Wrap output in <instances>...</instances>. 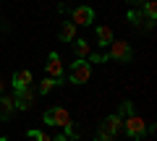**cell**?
I'll list each match as a JSON object with an SVG mask.
<instances>
[{
  "label": "cell",
  "instance_id": "cell-1",
  "mask_svg": "<svg viewBox=\"0 0 157 141\" xmlns=\"http://www.w3.org/2000/svg\"><path fill=\"white\" fill-rule=\"evenodd\" d=\"M92 76V65L86 60H73L71 68H68V81L71 84H86Z\"/></svg>",
  "mask_w": 157,
  "mask_h": 141
},
{
  "label": "cell",
  "instance_id": "cell-2",
  "mask_svg": "<svg viewBox=\"0 0 157 141\" xmlns=\"http://www.w3.org/2000/svg\"><path fill=\"white\" fill-rule=\"evenodd\" d=\"M123 131L131 136L134 141H139V139H144V133H147V123H144V118L141 115H126V120H123Z\"/></svg>",
  "mask_w": 157,
  "mask_h": 141
},
{
  "label": "cell",
  "instance_id": "cell-3",
  "mask_svg": "<svg viewBox=\"0 0 157 141\" xmlns=\"http://www.w3.org/2000/svg\"><path fill=\"white\" fill-rule=\"evenodd\" d=\"M134 58V50H131L128 42L123 39H113L110 50H107V60H118V63H128Z\"/></svg>",
  "mask_w": 157,
  "mask_h": 141
},
{
  "label": "cell",
  "instance_id": "cell-4",
  "mask_svg": "<svg viewBox=\"0 0 157 141\" xmlns=\"http://www.w3.org/2000/svg\"><path fill=\"white\" fill-rule=\"evenodd\" d=\"M121 131H123V118H121V113H115V115H107V118L102 120V125H100V131H97V133L113 139V136H118Z\"/></svg>",
  "mask_w": 157,
  "mask_h": 141
},
{
  "label": "cell",
  "instance_id": "cell-5",
  "mask_svg": "<svg viewBox=\"0 0 157 141\" xmlns=\"http://www.w3.org/2000/svg\"><path fill=\"white\" fill-rule=\"evenodd\" d=\"M42 120H45L47 125H63V128H66V125L71 123V115H68L66 107H50Z\"/></svg>",
  "mask_w": 157,
  "mask_h": 141
},
{
  "label": "cell",
  "instance_id": "cell-6",
  "mask_svg": "<svg viewBox=\"0 0 157 141\" xmlns=\"http://www.w3.org/2000/svg\"><path fill=\"white\" fill-rule=\"evenodd\" d=\"M94 21V11H92L89 6H78V8H73L71 11V24L73 26H89V24Z\"/></svg>",
  "mask_w": 157,
  "mask_h": 141
},
{
  "label": "cell",
  "instance_id": "cell-7",
  "mask_svg": "<svg viewBox=\"0 0 157 141\" xmlns=\"http://www.w3.org/2000/svg\"><path fill=\"white\" fill-rule=\"evenodd\" d=\"M34 99H37V91L34 89H21L13 94V105H16V110H29L34 105Z\"/></svg>",
  "mask_w": 157,
  "mask_h": 141
},
{
  "label": "cell",
  "instance_id": "cell-8",
  "mask_svg": "<svg viewBox=\"0 0 157 141\" xmlns=\"http://www.w3.org/2000/svg\"><path fill=\"white\" fill-rule=\"evenodd\" d=\"M45 71H47V79H60L63 76V60L58 58V52H50V55H47Z\"/></svg>",
  "mask_w": 157,
  "mask_h": 141
},
{
  "label": "cell",
  "instance_id": "cell-9",
  "mask_svg": "<svg viewBox=\"0 0 157 141\" xmlns=\"http://www.w3.org/2000/svg\"><path fill=\"white\" fill-rule=\"evenodd\" d=\"M128 21L134 24L136 29H144V32H152V29H155V21L147 18L141 11H128Z\"/></svg>",
  "mask_w": 157,
  "mask_h": 141
},
{
  "label": "cell",
  "instance_id": "cell-10",
  "mask_svg": "<svg viewBox=\"0 0 157 141\" xmlns=\"http://www.w3.org/2000/svg\"><path fill=\"white\" fill-rule=\"evenodd\" d=\"M32 81H34V76H32V71H18V73H13V79H11V84H13V89L16 91H21V89H29L32 86Z\"/></svg>",
  "mask_w": 157,
  "mask_h": 141
},
{
  "label": "cell",
  "instance_id": "cell-11",
  "mask_svg": "<svg viewBox=\"0 0 157 141\" xmlns=\"http://www.w3.org/2000/svg\"><path fill=\"white\" fill-rule=\"evenodd\" d=\"M94 37H97V45H100V50H102V47H110L113 39H115V37H113V29L107 26V24H102V26L94 29Z\"/></svg>",
  "mask_w": 157,
  "mask_h": 141
},
{
  "label": "cell",
  "instance_id": "cell-12",
  "mask_svg": "<svg viewBox=\"0 0 157 141\" xmlns=\"http://www.w3.org/2000/svg\"><path fill=\"white\" fill-rule=\"evenodd\" d=\"M13 113H16L13 97H3V94H0V120H11Z\"/></svg>",
  "mask_w": 157,
  "mask_h": 141
},
{
  "label": "cell",
  "instance_id": "cell-13",
  "mask_svg": "<svg viewBox=\"0 0 157 141\" xmlns=\"http://www.w3.org/2000/svg\"><path fill=\"white\" fill-rule=\"evenodd\" d=\"M58 37H60L63 42H73L76 39V26H73L71 21H63L60 29H58Z\"/></svg>",
  "mask_w": 157,
  "mask_h": 141
},
{
  "label": "cell",
  "instance_id": "cell-14",
  "mask_svg": "<svg viewBox=\"0 0 157 141\" xmlns=\"http://www.w3.org/2000/svg\"><path fill=\"white\" fill-rule=\"evenodd\" d=\"M73 52H76V60H86V55L92 52V47H89V42L86 39H73Z\"/></svg>",
  "mask_w": 157,
  "mask_h": 141
},
{
  "label": "cell",
  "instance_id": "cell-15",
  "mask_svg": "<svg viewBox=\"0 0 157 141\" xmlns=\"http://www.w3.org/2000/svg\"><path fill=\"white\" fill-rule=\"evenodd\" d=\"M63 84V79H42L39 81V94H50L55 86H60Z\"/></svg>",
  "mask_w": 157,
  "mask_h": 141
},
{
  "label": "cell",
  "instance_id": "cell-16",
  "mask_svg": "<svg viewBox=\"0 0 157 141\" xmlns=\"http://www.w3.org/2000/svg\"><path fill=\"white\" fill-rule=\"evenodd\" d=\"M139 8L147 18H152V21L157 18V3H139Z\"/></svg>",
  "mask_w": 157,
  "mask_h": 141
},
{
  "label": "cell",
  "instance_id": "cell-17",
  "mask_svg": "<svg viewBox=\"0 0 157 141\" xmlns=\"http://www.w3.org/2000/svg\"><path fill=\"white\" fill-rule=\"evenodd\" d=\"M78 136H81V128H78V125L71 120V123L66 125V139H68V141H73V139H78Z\"/></svg>",
  "mask_w": 157,
  "mask_h": 141
},
{
  "label": "cell",
  "instance_id": "cell-18",
  "mask_svg": "<svg viewBox=\"0 0 157 141\" xmlns=\"http://www.w3.org/2000/svg\"><path fill=\"white\" fill-rule=\"evenodd\" d=\"M105 60H107V52L105 50H97V52H89V60H86V63L92 65V63H105Z\"/></svg>",
  "mask_w": 157,
  "mask_h": 141
},
{
  "label": "cell",
  "instance_id": "cell-19",
  "mask_svg": "<svg viewBox=\"0 0 157 141\" xmlns=\"http://www.w3.org/2000/svg\"><path fill=\"white\" fill-rule=\"evenodd\" d=\"M29 139L32 141H52V136H47L45 131H29Z\"/></svg>",
  "mask_w": 157,
  "mask_h": 141
},
{
  "label": "cell",
  "instance_id": "cell-20",
  "mask_svg": "<svg viewBox=\"0 0 157 141\" xmlns=\"http://www.w3.org/2000/svg\"><path fill=\"white\" fill-rule=\"evenodd\" d=\"M94 141H113V139H107V136H102V133H97V139Z\"/></svg>",
  "mask_w": 157,
  "mask_h": 141
},
{
  "label": "cell",
  "instance_id": "cell-21",
  "mask_svg": "<svg viewBox=\"0 0 157 141\" xmlns=\"http://www.w3.org/2000/svg\"><path fill=\"white\" fill-rule=\"evenodd\" d=\"M0 94H3V79H0Z\"/></svg>",
  "mask_w": 157,
  "mask_h": 141
},
{
  "label": "cell",
  "instance_id": "cell-22",
  "mask_svg": "<svg viewBox=\"0 0 157 141\" xmlns=\"http://www.w3.org/2000/svg\"><path fill=\"white\" fill-rule=\"evenodd\" d=\"M0 141H8V139H6V136H3V139H0Z\"/></svg>",
  "mask_w": 157,
  "mask_h": 141
}]
</instances>
